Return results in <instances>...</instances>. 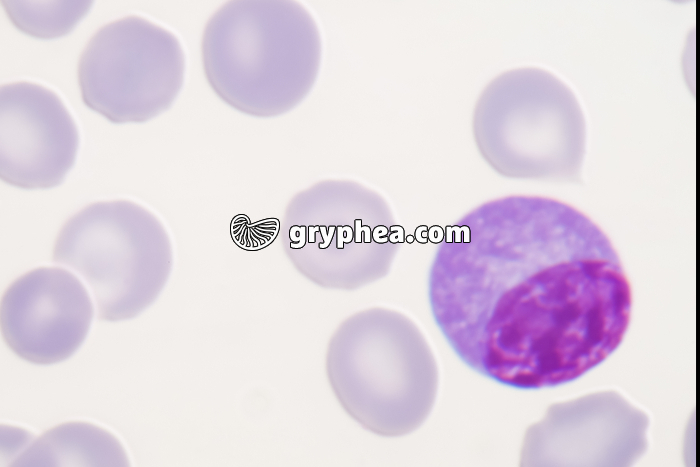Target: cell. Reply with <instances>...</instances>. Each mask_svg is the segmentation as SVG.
Listing matches in <instances>:
<instances>
[{"label": "cell", "mask_w": 700, "mask_h": 467, "mask_svg": "<svg viewBox=\"0 0 700 467\" xmlns=\"http://www.w3.org/2000/svg\"><path fill=\"white\" fill-rule=\"evenodd\" d=\"M585 130L572 90L538 68L508 71L494 79L473 117L483 158L499 174L516 179L578 180Z\"/></svg>", "instance_id": "3"}, {"label": "cell", "mask_w": 700, "mask_h": 467, "mask_svg": "<svg viewBox=\"0 0 700 467\" xmlns=\"http://www.w3.org/2000/svg\"><path fill=\"white\" fill-rule=\"evenodd\" d=\"M127 453L109 431L88 422L53 427L11 462L13 466H129Z\"/></svg>", "instance_id": "9"}, {"label": "cell", "mask_w": 700, "mask_h": 467, "mask_svg": "<svg viewBox=\"0 0 700 467\" xmlns=\"http://www.w3.org/2000/svg\"><path fill=\"white\" fill-rule=\"evenodd\" d=\"M52 260L87 287L98 319L136 317L159 296L170 276L173 251L161 221L128 200L90 204L60 230Z\"/></svg>", "instance_id": "5"}, {"label": "cell", "mask_w": 700, "mask_h": 467, "mask_svg": "<svg viewBox=\"0 0 700 467\" xmlns=\"http://www.w3.org/2000/svg\"><path fill=\"white\" fill-rule=\"evenodd\" d=\"M92 5V1H2V6L15 27L40 39L67 35Z\"/></svg>", "instance_id": "10"}, {"label": "cell", "mask_w": 700, "mask_h": 467, "mask_svg": "<svg viewBox=\"0 0 700 467\" xmlns=\"http://www.w3.org/2000/svg\"><path fill=\"white\" fill-rule=\"evenodd\" d=\"M94 306L87 287L72 271L56 266L33 269L2 296L3 340L27 362H62L85 341Z\"/></svg>", "instance_id": "7"}, {"label": "cell", "mask_w": 700, "mask_h": 467, "mask_svg": "<svg viewBox=\"0 0 700 467\" xmlns=\"http://www.w3.org/2000/svg\"><path fill=\"white\" fill-rule=\"evenodd\" d=\"M177 37L139 16L101 27L78 62L84 104L112 123H142L167 110L183 84Z\"/></svg>", "instance_id": "6"}, {"label": "cell", "mask_w": 700, "mask_h": 467, "mask_svg": "<svg viewBox=\"0 0 700 467\" xmlns=\"http://www.w3.org/2000/svg\"><path fill=\"white\" fill-rule=\"evenodd\" d=\"M326 371L343 409L376 435L414 432L436 401L433 351L419 327L397 310L373 307L346 318L329 341Z\"/></svg>", "instance_id": "2"}, {"label": "cell", "mask_w": 700, "mask_h": 467, "mask_svg": "<svg viewBox=\"0 0 700 467\" xmlns=\"http://www.w3.org/2000/svg\"><path fill=\"white\" fill-rule=\"evenodd\" d=\"M385 199L350 180H325L296 194L286 207L281 244L312 283L355 290L385 277L403 243Z\"/></svg>", "instance_id": "4"}, {"label": "cell", "mask_w": 700, "mask_h": 467, "mask_svg": "<svg viewBox=\"0 0 700 467\" xmlns=\"http://www.w3.org/2000/svg\"><path fill=\"white\" fill-rule=\"evenodd\" d=\"M428 299L465 365L524 390L570 383L601 364L622 342L632 306L606 234L566 203L521 195L446 229Z\"/></svg>", "instance_id": "1"}, {"label": "cell", "mask_w": 700, "mask_h": 467, "mask_svg": "<svg viewBox=\"0 0 700 467\" xmlns=\"http://www.w3.org/2000/svg\"><path fill=\"white\" fill-rule=\"evenodd\" d=\"M78 128L52 90L14 82L0 91V175L5 183L28 190L60 185L73 167Z\"/></svg>", "instance_id": "8"}]
</instances>
